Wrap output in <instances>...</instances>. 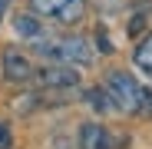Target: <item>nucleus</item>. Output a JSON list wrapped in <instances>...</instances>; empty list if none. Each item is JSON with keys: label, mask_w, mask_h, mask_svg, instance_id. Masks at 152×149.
Segmentation results:
<instances>
[{"label": "nucleus", "mask_w": 152, "mask_h": 149, "mask_svg": "<svg viewBox=\"0 0 152 149\" xmlns=\"http://www.w3.org/2000/svg\"><path fill=\"white\" fill-rule=\"evenodd\" d=\"M136 66L145 73V76H152V33L136 46Z\"/></svg>", "instance_id": "obj_8"}, {"label": "nucleus", "mask_w": 152, "mask_h": 149, "mask_svg": "<svg viewBox=\"0 0 152 149\" xmlns=\"http://www.w3.org/2000/svg\"><path fill=\"white\" fill-rule=\"evenodd\" d=\"M13 30L20 37H27V40H37L40 37V20L30 17V13H20V17H13Z\"/></svg>", "instance_id": "obj_7"}, {"label": "nucleus", "mask_w": 152, "mask_h": 149, "mask_svg": "<svg viewBox=\"0 0 152 149\" xmlns=\"http://www.w3.org/2000/svg\"><path fill=\"white\" fill-rule=\"evenodd\" d=\"M80 149H113V136L103 123H83L80 126Z\"/></svg>", "instance_id": "obj_5"}, {"label": "nucleus", "mask_w": 152, "mask_h": 149, "mask_svg": "<svg viewBox=\"0 0 152 149\" xmlns=\"http://www.w3.org/2000/svg\"><path fill=\"white\" fill-rule=\"evenodd\" d=\"M86 103H89L96 113H109V109H113V99H109L106 90H86Z\"/></svg>", "instance_id": "obj_9"}, {"label": "nucleus", "mask_w": 152, "mask_h": 149, "mask_svg": "<svg viewBox=\"0 0 152 149\" xmlns=\"http://www.w3.org/2000/svg\"><path fill=\"white\" fill-rule=\"evenodd\" d=\"M37 80H40V86H50V90H69L80 83V70L69 63H56V66L37 70Z\"/></svg>", "instance_id": "obj_4"}, {"label": "nucleus", "mask_w": 152, "mask_h": 149, "mask_svg": "<svg viewBox=\"0 0 152 149\" xmlns=\"http://www.w3.org/2000/svg\"><path fill=\"white\" fill-rule=\"evenodd\" d=\"M10 129H7V123H0V149H10Z\"/></svg>", "instance_id": "obj_10"}, {"label": "nucleus", "mask_w": 152, "mask_h": 149, "mask_svg": "<svg viewBox=\"0 0 152 149\" xmlns=\"http://www.w3.org/2000/svg\"><path fill=\"white\" fill-rule=\"evenodd\" d=\"M7 4H10V0H0V20H4V10H7Z\"/></svg>", "instance_id": "obj_11"}, {"label": "nucleus", "mask_w": 152, "mask_h": 149, "mask_svg": "<svg viewBox=\"0 0 152 149\" xmlns=\"http://www.w3.org/2000/svg\"><path fill=\"white\" fill-rule=\"evenodd\" d=\"M4 76H7L10 83L30 80V63H27V57H20L17 50H7V57H4Z\"/></svg>", "instance_id": "obj_6"}, {"label": "nucleus", "mask_w": 152, "mask_h": 149, "mask_svg": "<svg viewBox=\"0 0 152 149\" xmlns=\"http://www.w3.org/2000/svg\"><path fill=\"white\" fill-rule=\"evenodd\" d=\"M142 90L145 86H139V80L132 76V73H126V70H113L109 80H106V93L113 96V106H119L126 113H139Z\"/></svg>", "instance_id": "obj_2"}, {"label": "nucleus", "mask_w": 152, "mask_h": 149, "mask_svg": "<svg viewBox=\"0 0 152 149\" xmlns=\"http://www.w3.org/2000/svg\"><path fill=\"white\" fill-rule=\"evenodd\" d=\"M37 53L50 57V60H63L69 66H86L93 63V46L83 37H66V40H53V43H33Z\"/></svg>", "instance_id": "obj_1"}, {"label": "nucleus", "mask_w": 152, "mask_h": 149, "mask_svg": "<svg viewBox=\"0 0 152 149\" xmlns=\"http://www.w3.org/2000/svg\"><path fill=\"white\" fill-rule=\"evenodd\" d=\"M33 10L60 23H76L86 10V0H33Z\"/></svg>", "instance_id": "obj_3"}]
</instances>
